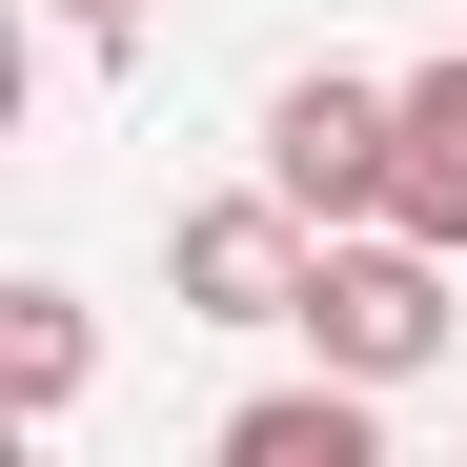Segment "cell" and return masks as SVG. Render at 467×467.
Here are the masks:
<instances>
[{
	"label": "cell",
	"instance_id": "obj_7",
	"mask_svg": "<svg viewBox=\"0 0 467 467\" xmlns=\"http://www.w3.org/2000/svg\"><path fill=\"white\" fill-rule=\"evenodd\" d=\"M61 21H82V41H122V21H142V0H61Z\"/></svg>",
	"mask_w": 467,
	"mask_h": 467
},
{
	"label": "cell",
	"instance_id": "obj_4",
	"mask_svg": "<svg viewBox=\"0 0 467 467\" xmlns=\"http://www.w3.org/2000/svg\"><path fill=\"white\" fill-rule=\"evenodd\" d=\"M203 447H223V467H366V447H386V386H346V366H326V386H244Z\"/></svg>",
	"mask_w": 467,
	"mask_h": 467
},
{
	"label": "cell",
	"instance_id": "obj_3",
	"mask_svg": "<svg viewBox=\"0 0 467 467\" xmlns=\"http://www.w3.org/2000/svg\"><path fill=\"white\" fill-rule=\"evenodd\" d=\"M386 163H407V82H346V61H305L265 102V183L305 223H386Z\"/></svg>",
	"mask_w": 467,
	"mask_h": 467
},
{
	"label": "cell",
	"instance_id": "obj_1",
	"mask_svg": "<svg viewBox=\"0 0 467 467\" xmlns=\"http://www.w3.org/2000/svg\"><path fill=\"white\" fill-rule=\"evenodd\" d=\"M305 346H326L346 386H427V366H447V244H407V223H326Z\"/></svg>",
	"mask_w": 467,
	"mask_h": 467
},
{
	"label": "cell",
	"instance_id": "obj_6",
	"mask_svg": "<svg viewBox=\"0 0 467 467\" xmlns=\"http://www.w3.org/2000/svg\"><path fill=\"white\" fill-rule=\"evenodd\" d=\"M82 285H0V427H61V407H82Z\"/></svg>",
	"mask_w": 467,
	"mask_h": 467
},
{
	"label": "cell",
	"instance_id": "obj_2",
	"mask_svg": "<svg viewBox=\"0 0 467 467\" xmlns=\"http://www.w3.org/2000/svg\"><path fill=\"white\" fill-rule=\"evenodd\" d=\"M305 265H326V223H305L285 183H223L163 223V285H183V326H305Z\"/></svg>",
	"mask_w": 467,
	"mask_h": 467
},
{
	"label": "cell",
	"instance_id": "obj_5",
	"mask_svg": "<svg viewBox=\"0 0 467 467\" xmlns=\"http://www.w3.org/2000/svg\"><path fill=\"white\" fill-rule=\"evenodd\" d=\"M386 223L467 265V61H427V82H407V163H386Z\"/></svg>",
	"mask_w": 467,
	"mask_h": 467
}]
</instances>
